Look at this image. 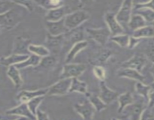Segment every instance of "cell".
Here are the masks:
<instances>
[{"mask_svg": "<svg viewBox=\"0 0 154 120\" xmlns=\"http://www.w3.org/2000/svg\"><path fill=\"white\" fill-rule=\"evenodd\" d=\"M23 16L17 8H11L0 14V28L10 30L14 28L22 20Z\"/></svg>", "mask_w": 154, "mask_h": 120, "instance_id": "cell-1", "label": "cell"}, {"mask_svg": "<svg viewBox=\"0 0 154 120\" xmlns=\"http://www.w3.org/2000/svg\"><path fill=\"white\" fill-rule=\"evenodd\" d=\"M90 18V15L85 10H76L69 14L64 18L65 25L69 30L78 28L82 23Z\"/></svg>", "mask_w": 154, "mask_h": 120, "instance_id": "cell-2", "label": "cell"}, {"mask_svg": "<svg viewBox=\"0 0 154 120\" xmlns=\"http://www.w3.org/2000/svg\"><path fill=\"white\" fill-rule=\"evenodd\" d=\"M87 66L84 64L67 63L63 66L60 78L61 79H73L78 78L85 71Z\"/></svg>", "mask_w": 154, "mask_h": 120, "instance_id": "cell-3", "label": "cell"}, {"mask_svg": "<svg viewBox=\"0 0 154 120\" xmlns=\"http://www.w3.org/2000/svg\"><path fill=\"white\" fill-rule=\"evenodd\" d=\"M132 5H133V2L132 1L127 0V1L123 2L120 10L115 15L116 19L122 26L123 25L128 26L132 16Z\"/></svg>", "mask_w": 154, "mask_h": 120, "instance_id": "cell-4", "label": "cell"}, {"mask_svg": "<svg viewBox=\"0 0 154 120\" xmlns=\"http://www.w3.org/2000/svg\"><path fill=\"white\" fill-rule=\"evenodd\" d=\"M71 84L72 79H61L60 81L48 88L47 95H64L69 92Z\"/></svg>", "mask_w": 154, "mask_h": 120, "instance_id": "cell-5", "label": "cell"}, {"mask_svg": "<svg viewBox=\"0 0 154 120\" xmlns=\"http://www.w3.org/2000/svg\"><path fill=\"white\" fill-rule=\"evenodd\" d=\"M147 59L148 58L146 56L142 54H135L128 61L123 62L121 66L123 68H132L141 72L144 66L147 64Z\"/></svg>", "mask_w": 154, "mask_h": 120, "instance_id": "cell-6", "label": "cell"}, {"mask_svg": "<svg viewBox=\"0 0 154 120\" xmlns=\"http://www.w3.org/2000/svg\"><path fill=\"white\" fill-rule=\"evenodd\" d=\"M75 110L84 120H92L96 110L90 100H85L83 104L75 105Z\"/></svg>", "mask_w": 154, "mask_h": 120, "instance_id": "cell-7", "label": "cell"}, {"mask_svg": "<svg viewBox=\"0 0 154 120\" xmlns=\"http://www.w3.org/2000/svg\"><path fill=\"white\" fill-rule=\"evenodd\" d=\"M46 27L49 34L52 36L63 35L69 32V30L65 25L64 19L57 22H46Z\"/></svg>", "mask_w": 154, "mask_h": 120, "instance_id": "cell-8", "label": "cell"}, {"mask_svg": "<svg viewBox=\"0 0 154 120\" xmlns=\"http://www.w3.org/2000/svg\"><path fill=\"white\" fill-rule=\"evenodd\" d=\"M87 32L92 39L102 45L106 44L111 35V32L107 28H87Z\"/></svg>", "mask_w": 154, "mask_h": 120, "instance_id": "cell-9", "label": "cell"}, {"mask_svg": "<svg viewBox=\"0 0 154 120\" xmlns=\"http://www.w3.org/2000/svg\"><path fill=\"white\" fill-rule=\"evenodd\" d=\"M5 113L8 114V115L18 116L24 117V118L31 120L36 119V116L32 113L31 111L29 109L28 105H27L26 103H21L18 106L6 111Z\"/></svg>", "mask_w": 154, "mask_h": 120, "instance_id": "cell-10", "label": "cell"}, {"mask_svg": "<svg viewBox=\"0 0 154 120\" xmlns=\"http://www.w3.org/2000/svg\"><path fill=\"white\" fill-rule=\"evenodd\" d=\"M105 22L108 26V30L111 32L112 36L118 35V34H123L124 30L123 26L119 23L118 21L116 19V16L112 13H108L105 16Z\"/></svg>", "mask_w": 154, "mask_h": 120, "instance_id": "cell-11", "label": "cell"}, {"mask_svg": "<svg viewBox=\"0 0 154 120\" xmlns=\"http://www.w3.org/2000/svg\"><path fill=\"white\" fill-rule=\"evenodd\" d=\"M47 92H48V88H42L35 91L23 90L18 93L17 95V99L21 103H28L29 100H32L35 98L47 95Z\"/></svg>", "mask_w": 154, "mask_h": 120, "instance_id": "cell-12", "label": "cell"}, {"mask_svg": "<svg viewBox=\"0 0 154 120\" xmlns=\"http://www.w3.org/2000/svg\"><path fill=\"white\" fill-rule=\"evenodd\" d=\"M120 94L117 92L111 89L106 86L104 81H101L100 82V98L107 105L111 104L114 100L118 98Z\"/></svg>", "mask_w": 154, "mask_h": 120, "instance_id": "cell-13", "label": "cell"}, {"mask_svg": "<svg viewBox=\"0 0 154 120\" xmlns=\"http://www.w3.org/2000/svg\"><path fill=\"white\" fill-rule=\"evenodd\" d=\"M144 110L142 103H133L126 106L123 112H126V116L130 120H140Z\"/></svg>", "mask_w": 154, "mask_h": 120, "instance_id": "cell-14", "label": "cell"}, {"mask_svg": "<svg viewBox=\"0 0 154 120\" xmlns=\"http://www.w3.org/2000/svg\"><path fill=\"white\" fill-rule=\"evenodd\" d=\"M69 14V8L66 6H61L57 8L48 10L45 16V19L48 22H57L64 19Z\"/></svg>", "mask_w": 154, "mask_h": 120, "instance_id": "cell-15", "label": "cell"}, {"mask_svg": "<svg viewBox=\"0 0 154 120\" xmlns=\"http://www.w3.org/2000/svg\"><path fill=\"white\" fill-rule=\"evenodd\" d=\"M117 76L134 80H136L137 82H145V78L141 74V72L132 68H121L120 70H117Z\"/></svg>", "mask_w": 154, "mask_h": 120, "instance_id": "cell-16", "label": "cell"}, {"mask_svg": "<svg viewBox=\"0 0 154 120\" xmlns=\"http://www.w3.org/2000/svg\"><path fill=\"white\" fill-rule=\"evenodd\" d=\"M29 57V55H22V54L13 53L7 57H1L0 58V64L5 67L16 65L23 62Z\"/></svg>", "mask_w": 154, "mask_h": 120, "instance_id": "cell-17", "label": "cell"}, {"mask_svg": "<svg viewBox=\"0 0 154 120\" xmlns=\"http://www.w3.org/2000/svg\"><path fill=\"white\" fill-rule=\"evenodd\" d=\"M29 40L27 39L23 38L21 37L16 38L14 40V53L22 54V55H28L26 52H29Z\"/></svg>", "mask_w": 154, "mask_h": 120, "instance_id": "cell-18", "label": "cell"}, {"mask_svg": "<svg viewBox=\"0 0 154 120\" xmlns=\"http://www.w3.org/2000/svg\"><path fill=\"white\" fill-rule=\"evenodd\" d=\"M7 75L17 88H19L22 86L23 81L22 77H21L19 69L17 68L15 65L10 66L8 68L7 70Z\"/></svg>", "mask_w": 154, "mask_h": 120, "instance_id": "cell-19", "label": "cell"}, {"mask_svg": "<svg viewBox=\"0 0 154 120\" xmlns=\"http://www.w3.org/2000/svg\"><path fill=\"white\" fill-rule=\"evenodd\" d=\"M117 100H118L119 103V108L117 112L119 113H121L126 106L134 103V98L130 92H126L120 94L118 98H117Z\"/></svg>", "mask_w": 154, "mask_h": 120, "instance_id": "cell-20", "label": "cell"}, {"mask_svg": "<svg viewBox=\"0 0 154 120\" xmlns=\"http://www.w3.org/2000/svg\"><path fill=\"white\" fill-rule=\"evenodd\" d=\"M133 37L137 38H154V26H145L133 32Z\"/></svg>", "mask_w": 154, "mask_h": 120, "instance_id": "cell-21", "label": "cell"}, {"mask_svg": "<svg viewBox=\"0 0 154 120\" xmlns=\"http://www.w3.org/2000/svg\"><path fill=\"white\" fill-rule=\"evenodd\" d=\"M87 45H88V43L86 40H83V41L75 44L74 46L72 47V49L69 52V53H68L67 57H66V63H69V62L73 60L77 56V54L79 52H81L84 48L87 47Z\"/></svg>", "mask_w": 154, "mask_h": 120, "instance_id": "cell-22", "label": "cell"}, {"mask_svg": "<svg viewBox=\"0 0 154 120\" xmlns=\"http://www.w3.org/2000/svg\"><path fill=\"white\" fill-rule=\"evenodd\" d=\"M69 92H78L81 94H86L87 92V85L85 82L81 81L78 78L72 79Z\"/></svg>", "mask_w": 154, "mask_h": 120, "instance_id": "cell-23", "label": "cell"}, {"mask_svg": "<svg viewBox=\"0 0 154 120\" xmlns=\"http://www.w3.org/2000/svg\"><path fill=\"white\" fill-rule=\"evenodd\" d=\"M145 26L146 21L144 20V18L141 16H140V15L135 14H132L130 21H129V24H128V26L129 27V28L132 29L134 32L142 28V27Z\"/></svg>", "mask_w": 154, "mask_h": 120, "instance_id": "cell-24", "label": "cell"}, {"mask_svg": "<svg viewBox=\"0 0 154 120\" xmlns=\"http://www.w3.org/2000/svg\"><path fill=\"white\" fill-rule=\"evenodd\" d=\"M41 60H42L41 57L33 54V55L29 56V57L24 62H23L20 63V64H16L15 67L17 69H19V70L25 68L29 67V66H33V67H35V66H38L40 64Z\"/></svg>", "mask_w": 154, "mask_h": 120, "instance_id": "cell-25", "label": "cell"}, {"mask_svg": "<svg viewBox=\"0 0 154 120\" xmlns=\"http://www.w3.org/2000/svg\"><path fill=\"white\" fill-rule=\"evenodd\" d=\"M66 36H67V38L69 41L75 44L83 41L84 38V32H83L82 28H81L72 29L71 32L66 33Z\"/></svg>", "mask_w": 154, "mask_h": 120, "instance_id": "cell-26", "label": "cell"}, {"mask_svg": "<svg viewBox=\"0 0 154 120\" xmlns=\"http://www.w3.org/2000/svg\"><path fill=\"white\" fill-rule=\"evenodd\" d=\"M151 90V86L145 84V82H137L135 84V91H136L137 94L144 98L146 100H148L149 94H150Z\"/></svg>", "mask_w": 154, "mask_h": 120, "instance_id": "cell-27", "label": "cell"}, {"mask_svg": "<svg viewBox=\"0 0 154 120\" xmlns=\"http://www.w3.org/2000/svg\"><path fill=\"white\" fill-rule=\"evenodd\" d=\"M29 52H32L34 55L38 56L41 58H44L45 56H49L50 51L46 46H42V45H35L30 44L29 46Z\"/></svg>", "mask_w": 154, "mask_h": 120, "instance_id": "cell-28", "label": "cell"}, {"mask_svg": "<svg viewBox=\"0 0 154 120\" xmlns=\"http://www.w3.org/2000/svg\"><path fill=\"white\" fill-rule=\"evenodd\" d=\"M135 14H138L142 16L146 22H154V10L150 8H141L135 9Z\"/></svg>", "mask_w": 154, "mask_h": 120, "instance_id": "cell-29", "label": "cell"}, {"mask_svg": "<svg viewBox=\"0 0 154 120\" xmlns=\"http://www.w3.org/2000/svg\"><path fill=\"white\" fill-rule=\"evenodd\" d=\"M89 100L92 104L93 107L95 108L96 111H98V112L103 110L107 106L106 104L100 98L99 96L95 95L93 94H90V95H89Z\"/></svg>", "mask_w": 154, "mask_h": 120, "instance_id": "cell-30", "label": "cell"}, {"mask_svg": "<svg viewBox=\"0 0 154 120\" xmlns=\"http://www.w3.org/2000/svg\"><path fill=\"white\" fill-rule=\"evenodd\" d=\"M129 38H130V37L128 34H118V35L113 36L111 40L112 41L115 42L117 44H118L121 47H126V46L128 47V45H129Z\"/></svg>", "mask_w": 154, "mask_h": 120, "instance_id": "cell-31", "label": "cell"}, {"mask_svg": "<svg viewBox=\"0 0 154 120\" xmlns=\"http://www.w3.org/2000/svg\"><path fill=\"white\" fill-rule=\"evenodd\" d=\"M44 98H45V96H40V97L35 98L32 100H29L28 103H26L27 105H28L29 109V110L31 111V112L33 115H36L37 110H38V108L39 105L42 102V100H44Z\"/></svg>", "mask_w": 154, "mask_h": 120, "instance_id": "cell-32", "label": "cell"}, {"mask_svg": "<svg viewBox=\"0 0 154 120\" xmlns=\"http://www.w3.org/2000/svg\"><path fill=\"white\" fill-rule=\"evenodd\" d=\"M36 3H38L42 7L48 9V10H53V9L63 6V2L61 1H40L36 2Z\"/></svg>", "mask_w": 154, "mask_h": 120, "instance_id": "cell-33", "label": "cell"}, {"mask_svg": "<svg viewBox=\"0 0 154 120\" xmlns=\"http://www.w3.org/2000/svg\"><path fill=\"white\" fill-rule=\"evenodd\" d=\"M56 62H57V59H56L55 57L48 56H45L42 58L39 65L42 66L45 68H50L54 67L56 64Z\"/></svg>", "mask_w": 154, "mask_h": 120, "instance_id": "cell-34", "label": "cell"}, {"mask_svg": "<svg viewBox=\"0 0 154 120\" xmlns=\"http://www.w3.org/2000/svg\"><path fill=\"white\" fill-rule=\"evenodd\" d=\"M93 71L96 78H98L100 81H105V78H106V71L103 67L95 66L93 68Z\"/></svg>", "mask_w": 154, "mask_h": 120, "instance_id": "cell-35", "label": "cell"}, {"mask_svg": "<svg viewBox=\"0 0 154 120\" xmlns=\"http://www.w3.org/2000/svg\"><path fill=\"white\" fill-rule=\"evenodd\" d=\"M63 38V35L60 36H52L51 34H48V40H47V44L51 46H57L60 44Z\"/></svg>", "mask_w": 154, "mask_h": 120, "instance_id": "cell-36", "label": "cell"}, {"mask_svg": "<svg viewBox=\"0 0 154 120\" xmlns=\"http://www.w3.org/2000/svg\"><path fill=\"white\" fill-rule=\"evenodd\" d=\"M146 56L149 60L154 63V42H150L146 49Z\"/></svg>", "mask_w": 154, "mask_h": 120, "instance_id": "cell-37", "label": "cell"}, {"mask_svg": "<svg viewBox=\"0 0 154 120\" xmlns=\"http://www.w3.org/2000/svg\"><path fill=\"white\" fill-rule=\"evenodd\" d=\"M140 120H154V113L151 110L147 108L143 112Z\"/></svg>", "mask_w": 154, "mask_h": 120, "instance_id": "cell-38", "label": "cell"}, {"mask_svg": "<svg viewBox=\"0 0 154 120\" xmlns=\"http://www.w3.org/2000/svg\"><path fill=\"white\" fill-rule=\"evenodd\" d=\"M150 8L154 10V0L148 2H144L138 3L135 6L136 8Z\"/></svg>", "mask_w": 154, "mask_h": 120, "instance_id": "cell-39", "label": "cell"}, {"mask_svg": "<svg viewBox=\"0 0 154 120\" xmlns=\"http://www.w3.org/2000/svg\"><path fill=\"white\" fill-rule=\"evenodd\" d=\"M36 120H49V116L44 111L38 110L36 112Z\"/></svg>", "mask_w": 154, "mask_h": 120, "instance_id": "cell-40", "label": "cell"}, {"mask_svg": "<svg viewBox=\"0 0 154 120\" xmlns=\"http://www.w3.org/2000/svg\"><path fill=\"white\" fill-rule=\"evenodd\" d=\"M141 40V39L137 38H135L132 36V37H131L130 38H129V45H128V47H129V49H133V48H135V46L139 44L140 40Z\"/></svg>", "mask_w": 154, "mask_h": 120, "instance_id": "cell-41", "label": "cell"}, {"mask_svg": "<svg viewBox=\"0 0 154 120\" xmlns=\"http://www.w3.org/2000/svg\"><path fill=\"white\" fill-rule=\"evenodd\" d=\"M148 109L151 110L152 108L154 107V89L152 88L151 92H150L148 97Z\"/></svg>", "mask_w": 154, "mask_h": 120, "instance_id": "cell-42", "label": "cell"}, {"mask_svg": "<svg viewBox=\"0 0 154 120\" xmlns=\"http://www.w3.org/2000/svg\"><path fill=\"white\" fill-rule=\"evenodd\" d=\"M150 72H151V74L152 76H153L154 80V63H153V65H152L151 68H150Z\"/></svg>", "mask_w": 154, "mask_h": 120, "instance_id": "cell-43", "label": "cell"}, {"mask_svg": "<svg viewBox=\"0 0 154 120\" xmlns=\"http://www.w3.org/2000/svg\"><path fill=\"white\" fill-rule=\"evenodd\" d=\"M27 119H28V118H24V117H20V118H17V119H15V120H27Z\"/></svg>", "mask_w": 154, "mask_h": 120, "instance_id": "cell-44", "label": "cell"}, {"mask_svg": "<svg viewBox=\"0 0 154 120\" xmlns=\"http://www.w3.org/2000/svg\"><path fill=\"white\" fill-rule=\"evenodd\" d=\"M5 2H2V1H0V7H1V6H2L3 4H5Z\"/></svg>", "mask_w": 154, "mask_h": 120, "instance_id": "cell-45", "label": "cell"}, {"mask_svg": "<svg viewBox=\"0 0 154 120\" xmlns=\"http://www.w3.org/2000/svg\"><path fill=\"white\" fill-rule=\"evenodd\" d=\"M150 86H151V88H153V89H154V82L151 84V85H150Z\"/></svg>", "mask_w": 154, "mask_h": 120, "instance_id": "cell-46", "label": "cell"}, {"mask_svg": "<svg viewBox=\"0 0 154 120\" xmlns=\"http://www.w3.org/2000/svg\"><path fill=\"white\" fill-rule=\"evenodd\" d=\"M2 119H3V117L0 115V120H2Z\"/></svg>", "mask_w": 154, "mask_h": 120, "instance_id": "cell-47", "label": "cell"}, {"mask_svg": "<svg viewBox=\"0 0 154 120\" xmlns=\"http://www.w3.org/2000/svg\"><path fill=\"white\" fill-rule=\"evenodd\" d=\"M112 120H120V119H117V118H113Z\"/></svg>", "mask_w": 154, "mask_h": 120, "instance_id": "cell-48", "label": "cell"}]
</instances>
